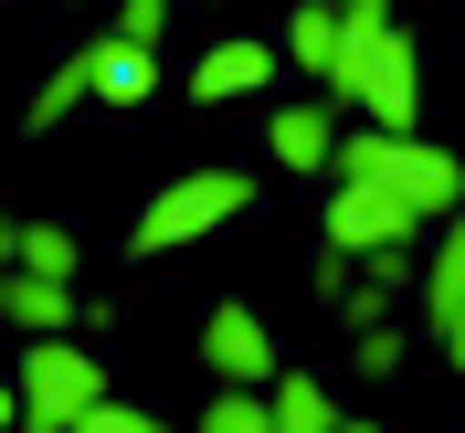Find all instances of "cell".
I'll return each mask as SVG.
<instances>
[{"instance_id":"cell-11","label":"cell","mask_w":465,"mask_h":433,"mask_svg":"<svg viewBox=\"0 0 465 433\" xmlns=\"http://www.w3.org/2000/svg\"><path fill=\"white\" fill-rule=\"evenodd\" d=\"M423 318L434 328L465 318V212H444V243H434V264H423Z\"/></svg>"},{"instance_id":"cell-4","label":"cell","mask_w":465,"mask_h":433,"mask_svg":"<svg viewBox=\"0 0 465 433\" xmlns=\"http://www.w3.org/2000/svg\"><path fill=\"white\" fill-rule=\"evenodd\" d=\"M412 232H423V212H412L391 180H328V243L391 254V243H412Z\"/></svg>"},{"instance_id":"cell-12","label":"cell","mask_w":465,"mask_h":433,"mask_svg":"<svg viewBox=\"0 0 465 433\" xmlns=\"http://www.w3.org/2000/svg\"><path fill=\"white\" fill-rule=\"evenodd\" d=\"M264 391H275V433H339L349 423V412L328 402V380H307V370H275Z\"/></svg>"},{"instance_id":"cell-5","label":"cell","mask_w":465,"mask_h":433,"mask_svg":"<svg viewBox=\"0 0 465 433\" xmlns=\"http://www.w3.org/2000/svg\"><path fill=\"white\" fill-rule=\"evenodd\" d=\"M202 370H212V380H275V328H264L254 307H232V296H223V307L202 318Z\"/></svg>"},{"instance_id":"cell-2","label":"cell","mask_w":465,"mask_h":433,"mask_svg":"<svg viewBox=\"0 0 465 433\" xmlns=\"http://www.w3.org/2000/svg\"><path fill=\"white\" fill-rule=\"evenodd\" d=\"M254 212V170H180L159 202L138 212V243L127 254H180V243H212L223 222Z\"/></svg>"},{"instance_id":"cell-3","label":"cell","mask_w":465,"mask_h":433,"mask_svg":"<svg viewBox=\"0 0 465 433\" xmlns=\"http://www.w3.org/2000/svg\"><path fill=\"white\" fill-rule=\"evenodd\" d=\"M11 380H22V423H32V433H74L85 402L106 391V370H95L74 339H32V359H22Z\"/></svg>"},{"instance_id":"cell-20","label":"cell","mask_w":465,"mask_h":433,"mask_svg":"<svg viewBox=\"0 0 465 433\" xmlns=\"http://www.w3.org/2000/svg\"><path fill=\"white\" fill-rule=\"evenodd\" d=\"M444 359H455V370H465V318H455V328H444Z\"/></svg>"},{"instance_id":"cell-1","label":"cell","mask_w":465,"mask_h":433,"mask_svg":"<svg viewBox=\"0 0 465 433\" xmlns=\"http://www.w3.org/2000/svg\"><path fill=\"white\" fill-rule=\"evenodd\" d=\"M339 106H360L371 127H423V74H412V32L391 22V0H339V64L318 74Z\"/></svg>"},{"instance_id":"cell-13","label":"cell","mask_w":465,"mask_h":433,"mask_svg":"<svg viewBox=\"0 0 465 433\" xmlns=\"http://www.w3.org/2000/svg\"><path fill=\"white\" fill-rule=\"evenodd\" d=\"M286 64H296V74H328V64H339V0H296Z\"/></svg>"},{"instance_id":"cell-8","label":"cell","mask_w":465,"mask_h":433,"mask_svg":"<svg viewBox=\"0 0 465 433\" xmlns=\"http://www.w3.org/2000/svg\"><path fill=\"white\" fill-rule=\"evenodd\" d=\"M0 318L64 339V328H74V286H64V275H32V264H11V275H0Z\"/></svg>"},{"instance_id":"cell-18","label":"cell","mask_w":465,"mask_h":433,"mask_svg":"<svg viewBox=\"0 0 465 433\" xmlns=\"http://www.w3.org/2000/svg\"><path fill=\"white\" fill-rule=\"evenodd\" d=\"M11 423H22V380H0V433H11Z\"/></svg>"},{"instance_id":"cell-7","label":"cell","mask_w":465,"mask_h":433,"mask_svg":"<svg viewBox=\"0 0 465 433\" xmlns=\"http://www.w3.org/2000/svg\"><path fill=\"white\" fill-rule=\"evenodd\" d=\"M148 95H159V43L106 32L95 43V106H148Z\"/></svg>"},{"instance_id":"cell-6","label":"cell","mask_w":465,"mask_h":433,"mask_svg":"<svg viewBox=\"0 0 465 433\" xmlns=\"http://www.w3.org/2000/svg\"><path fill=\"white\" fill-rule=\"evenodd\" d=\"M264 85H275V43H254V32H232L191 64V106H232V95H264Z\"/></svg>"},{"instance_id":"cell-17","label":"cell","mask_w":465,"mask_h":433,"mask_svg":"<svg viewBox=\"0 0 465 433\" xmlns=\"http://www.w3.org/2000/svg\"><path fill=\"white\" fill-rule=\"evenodd\" d=\"M116 32H138V43H159V32H170V0H116Z\"/></svg>"},{"instance_id":"cell-19","label":"cell","mask_w":465,"mask_h":433,"mask_svg":"<svg viewBox=\"0 0 465 433\" xmlns=\"http://www.w3.org/2000/svg\"><path fill=\"white\" fill-rule=\"evenodd\" d=\"M11 264H22V222H0V275H11Z\"/></svg>"},{"instance_id":"cell-16","label":"cell","mask_w":465,"mask_h":433,"mask_svg":"<svg viewBox=\"0 0 465 433\" xmlns=\"http://www.w3.org/2000/svg\"><path fill=\"white\" fill-rule=\"evenodd\" d=\"M148 423H159V412H138V402H116V391H95L74 433H148Z\"/></svg>"},{"instance_id":"cell-15","label":"cell","mask_w":465,"mask_h":433,"mask_svg":"<svg viewBox=\"0 0 465 433\" xmlns=\"http://www.w3.org/2000/svg\"><path fill=\"white\" fill-rule=\"evenodd\" d=\"M22 264H32V275H64V286H74V232H64V222H22Z\"/></svg>"},{"instance_id":"cell-10","label":"cell","mask_w":465,"mask_h":433,"mask_svg":"<svg viewBox=\"0 0 465 433\" xmlns=\"http://www.w3.org/2000/svg\"><path fill=\"white\" fill-rule=\"evenodd\" d=\"M328 148H339L328 106H275V127H264V159H286V170H328Z\"/></svg>"},{"instance_id":"cell-14","label":"cell","mask_w":465,"mask_h":433,"mask_svg":"<svg viewBox=\"0 0 465 433\" xmlns=\"http://www.w3.org/2000/svg\"><path fill=\"white\" fill-rule=\"evenodd\" d=\"M349 370H360V380H391V370H402V328L360 318V339H349Z\"/></svg>"},{"instance_id":"cell-9","label":"cell","mask_w":465,"mask_h":433,"mask_svg":"<svg viewBox=\"0 0 465 433\" xmlns=\"http://www.w3.org/2000/svg\"><path fill=\"white\" fill-rule=\"evenodd\" d=\"M74 106H95V43H85V54H64L54 74L32 85V106H22V116H32V138H54V127H64Z\"/></svg>"}]
</instances>
